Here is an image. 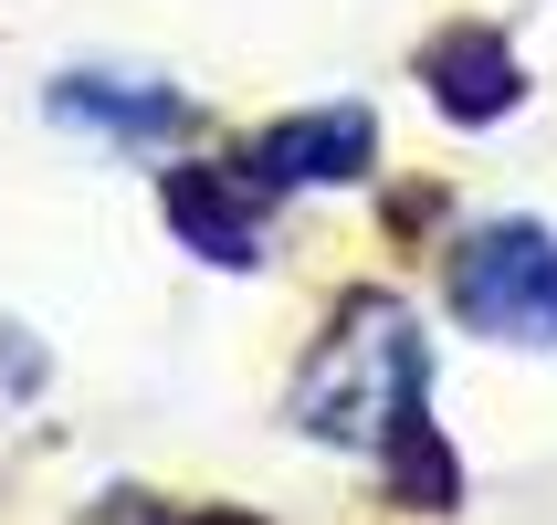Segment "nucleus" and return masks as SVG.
<instances>
[{
  "label": "nucleus",
  "mask_w": 557,
  "mask_h": 525,
  "mask_svg": "<svg viewBox=\"0 0 557 525\" xmlns=\"http://www.w3.org/2000/svg\"><path fill=\"white\" fill-rule=\"evenodd\" d=\"M453 315L495 347H557V232L536 221H484L453 242V274H442Z\"/></svg>",
  "instance_id": "nucleus-2"
},
{
  "label": "nucleus",
  "mask_w": 557,
  "mask_h": 525,
  "mask_svg": "<svg viewBox=\"0 0 557 525\" xmlns=\"http://www.w3.org/2000/svg\"><path fill=\"white\" fill-rule=\"evenodd\" d=\"M32 378H42V347L22 326H0V400H32Z\"/></svg>",
  "instance_id": "nucleus-7"
},
{
  "label": "nucleus",
  "mask_w": 557,
  "mask_h": 525,
  "mask_svg": "<svg viewBox=\"0 0 557 525\" xmlns=\"http://www.w3.org/2000/svg\"><path fill=\"white\" fill-rule=\"evenodd\" d=\"M379 168V126L369 105H315V116H284L252 137L243 158V179L252 189H347V179H369Z\"/></svg>",
  "instance_id": "nucleus-4"
},
{
  "label": "nucleus",
  "mask_w": 557,
  "mask_h": 525,
  "mask_svg": "<svg viewBox=\"0 0 557 525\" xmlns=\"http://www.w3.org/2000/svg\"><path fill=\"white\" fill-rule=\"evenodd\" d=\"M63 126H85V137H106V148H180L189 126H200V105L189 95H169L158 74H106V63H74V74H53V95H42Z\"/></svg>",
  "instance_id": "nucleus-3"
},
{
  "label": "nucleus",
  "mask_w": 557,
  "mask_h": 525,
  "mask_svg": "<svg viewBox=\"0 0 557 525\" xmlns=\"http://www.w3.org/2000/svg\"><path fill=\"white\" fill-rule=\"evenodd\" d=\"M200 525H221V515H200Z\"/></svg>",
  "instance_id": "nucleus-8"
},
{
  "label": "nucleus",
  "mask_w": 557,
  "mask_h": 525,
  "mask_svg": "<svg viewBox=\"0 0 557 525\" xmlns=\"http://www.w3.org/2000/svg\"><path fill=\"white\" fill-rule=\"evenodd\" d=\"M421 85H432V105H442L453 126H495V116L527 105V63L505 53L495 22H453L432 53H421Z\"/></svg>",
  "instance_id": "nucleus-5"
},
{
  "label": "nucleus",
  "mask_w": 557,
  "mask_h": 525,
  "mask_svg": "<svg viewBox=\"0 0 557 525\" xmlns=\"http://www.w3.org/2000/svg\"><path fill=\"white\" fill-rule=\"evenodd\" d=\"M421 389H432V347L389 295H358L337 315V337L315 347V368L295 378V432L337 441V452H379L389 495H410L421 515L453 504V452L421 421Z\"/></svg>",
  "instance_id": "nucleus-1"
},
{
  "label": "nucleus",
  "mask_w": 557,
  "mask_h": 525,
  "mask_svg": "<svg viewBox=\"0 0 557 525\" xmlns=\"http://www.w3.org/2000/svg\"><path fill=\"white\" fill-rule=\"evenodd\" d=\"M263 200L274 189H252L243 168H180L169 179V221L200 263H263Z\"/></svg>",
  "instance_id": "nucleus-6"
}]
</instances>
